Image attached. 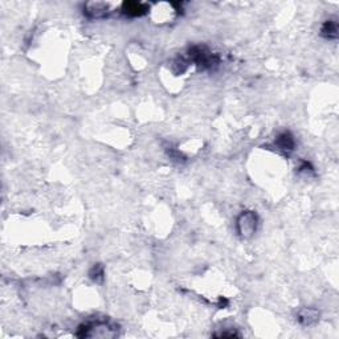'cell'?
<instances>
[{"label": "cell", "mask_w": 339, "mask_h": 339, "mask_svg": "<svg viewBox=\"0 0 339 339\" xmlns=\"http://www.w3.org/2000/svg\"><path fill=\"white\" fill-rule=\"evenodd\" d=\"M79 338H113L118 335V327L112 322L92 321L79 327Z\"/></svg>", "instance_id": "6da1fadb"}, {"label": "cell", "mask_w": 339, "mask_h": 339, "mask_svg": "<svg viewBox=\"0 0 339 339\" xmlns=\"http://www.w3.org/2000/svg\"><path fill=\"white\" fill-rule=\"evenodd\" d=\"M257 225H259V217H257V213L253 211H244L240 213V216L236 220V229L242 238L252 237L256 233Z\"/></svg>", "instance_id": "7a4b0ae2"}, {"label": "cell", "mask_w": 339, "mask_h": 339, "mask_svg": "<svg viewBox=\"0 0 339 339\" xmlns=\"http://www.w3.org/2000/svg\"><path fill=\"white\" fill-rule=\"evenodd\" d=\"M109 12V6L101 2H92L83 6V14L91 19H102Z\"/></svg>", "instance_id": "3957f363"}, {"label": "cell", "mask_w": 339, "mask_h": 339, "mask_svg": "<svg viewBox=\"0 0 339 339\" xmlns=\"http://www.w3.org/2000/svg\"><path fill=\"white\" fill-rule=\"evenodd\" d=\"M147 12V6L142 3H137V2H129V3L122 4V14L126 16H131V18H137V16H142Z\"/></svg>", "instance_id": "277c9868"}, {"label": "cell", "mask_w": 339, "mask_h": 339, "mask_svg": "<svg viewBox=\"0 0 339 339\" xmlns=\"http://www.w3.org/2000/svg\"><path fill=\"white\" fill-rule=\"evenodd\" d=\"M294 138L292 137V134L290 133H282L280 134L276 139V146L280 151L285 152V154H289V152H292L294 150Z\"/></svg>", "instance_id": "5b68a950"}, {"label": "cell", "mask_w": 339, "mask_h": 339, "mask_svg": "<svg viewBox=\"0 0 339 339\" xmlns=\"http://www.w3.org/2000/svg\"><path fill=\"white\" fill-rule=\"evenodd\" d=\"M318 311L313 307H303L297 314V319L305 326H310L318 321Z\"/></svg>", "instance_id": "8992f818"}, {"label": "cell", "mask_w": 339, "mask_h": 339, "mask_svg": "<svg viewBox=\"0 0 339 339\" xmlns=\"http://www.w3.org/2000/svg\"><path fill=\"white\" fill-rule=\"evenodd\" d=\"M322 36L326 39H336L338 36V24L334 20H327L322 27Z\"/></svg>", "instance_id": "52a82bcc"}, {"label": "cell", "mask_w": 339, "mask_h": 339, "mask_svg": "<svg viewBox=\"0 0 339 339\" xmlns=\"http://www.w3.org/2000/svg\"><path fill=\"white\" fill-rule=\"evenodd\" d=\"M89 276H91V278L93 281L96 282L101 281L102 277H104V268H102L101 265H96V267H93V269L91 271Z\"/></svg>", "instance_id": "ba28073f"}]
</instances>
